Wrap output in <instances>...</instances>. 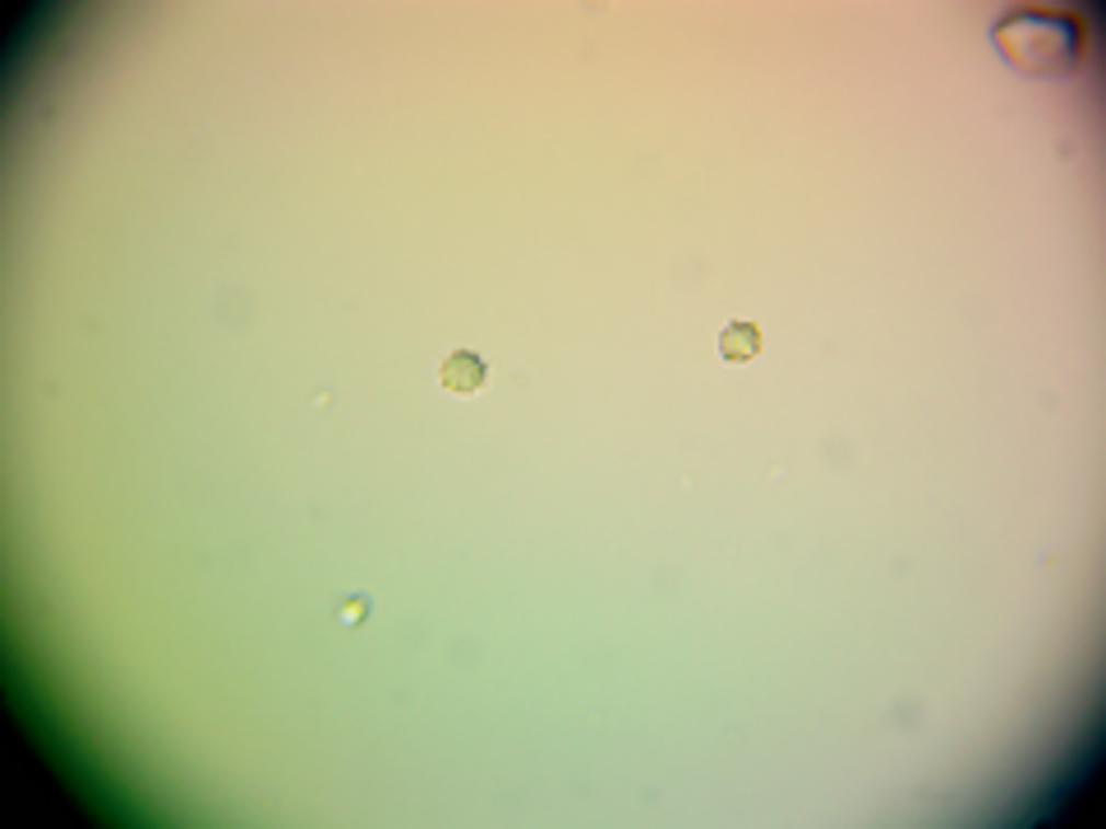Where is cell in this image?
<instances>
[{"label":"cell","instance_id":"cell-1","mask_svg":"<svg viewBox=\"0 0 1106 829\" xmlns=\"http://www.w3.org/2000/svg\"><path fill=\"white\" fill-rule=\"evenodd\" d=\"M438 383L448 392H457V396H475V392H484V383H489V365H484L475 350H452L448 360L438 365Z\"/></svg>","mask_w":1106,"mask_h":829},{"label":"cell","instance_id":"cell-2","mask_svg":"<svg viewBox=\"0 0 1106 829\" xmlns=\"http://www.w3.org/2000/svg\"><path fill=\"white\" fill-rule=\"evenodd\" d=\"M761 327L757 323H728L724 332H719V355L728 365H747V360H757L761 355Z\"/></svg>","mask_w":1106,"mask_h":829},{"label":"cell","instance_id":"cell-3","mask_svg":"<svg viewBox=\"0 0 1106 829\" xmlns=\"http://www.w3.org/2000/svg\"><path fill=\"white\" fill-rule=\"evenodd\" d=\"M337 618H342L346 626H350V622H360V618H365V599H350V603H346V609H342Z\"/></svg>","mask_w":1106,"mask_h":829}]
</instances>
